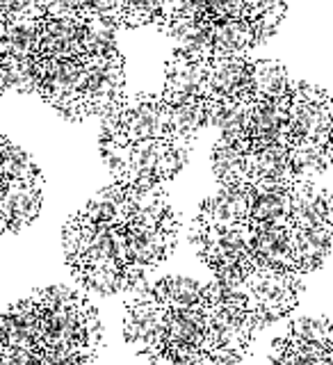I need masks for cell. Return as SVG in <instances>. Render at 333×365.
<instances>
[{
	"mask_svg": "<svg viewBox=\"0 0 333 365\" xmlns=\"http://www.w3.org/2000/svg\"><path fill=\"white\" fill-rule=\"evenodd\" d=\"M212 174L224 187L315 180L333 165V96L279 62L254 60L237 101L212 117Z\"/></svg>",
	"mask_w": 333,
	"mask_h": 365,
	"instance_id": "6da1fadb",
	"label": "cell"
},
{
	"mask_svg": "<svg viewBox=\"0 0 333 365\" xmlns=\"http://www.w3.org/2000/svg\"><path fill=\"white\" fill-rule=\"evenodd\" d=\"M178 228L165 187L112 180L64 224L66 267L83 290L130 292L174 254Z\"/></svg>",
	"mask_w": 333,
	"mask_h": 365,
	"instance_id": "7a4b0ae2",
	"label": "cell"
},
{
	"mask_svg": "<svg viewBox=\"0 0 333 365\" xmlns=\"http://www.w3.org/2000/svg\"><path fill=\"white\" fill-rule=\"evenodd\" d=\"M260 329L220 283L163 277L144 285L123 313V338L151 365H240Z\"/></svg>",
	"mask_w": 333,
	"mask_h": 365,
	"instance_id": "3957f363",
	"label": "cell"
},
{
	"mask_svg": "<svg viewBox=\"0 0 333 365\" xmlns=\"http://www.w3.org/2000/svg\"><path fill=\"white\" fill-rule=\"evenodd\" d=\"M205 128L185 106H171L163 94H137L114 106L101 123V155L112 180L165 187L192 155Z\"/></svg>",
	"mask_w": 333,
	"mask_h": 365,
	"instance_id": "277c9868",
	"label": "cell"
},
{
	"mask_svg": "<svg viewBox=\"0 0 333 365\" xmlns=\"http://www.w3.org/2000/svg\"><path fill=\"white\" fill-rule=\"evenodd\" d=\"M103 324L85 290L48 285L0 315V365H91Z\"/></svg>",
	"mask_w": 333,
	"mask_h": 365,
	"instance_id": "5b68a950",
	"label": "cell"
},
{
	"mask_svg": "<svg viewBox=\"0 0 333 365\" xmlns=\"http://www.w3.org/2000/svg\"><path fill=\"white\" fill-rule=\"evenodd\" d=\"M333 322L327 317H302L274 342L270 365H331Z\"/></svg>",
	"mask_w": 333,
	"mask_h": 365,
	"instance_id": "8992f818",
	"label": "cell"
}]
</instances>
